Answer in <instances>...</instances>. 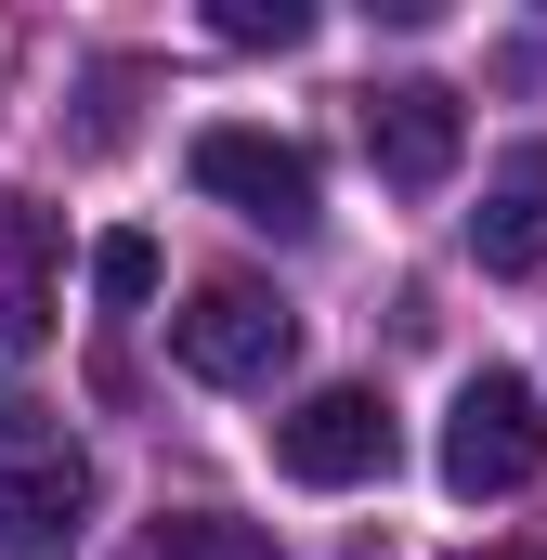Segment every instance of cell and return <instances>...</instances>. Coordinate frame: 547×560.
<instances>
[{"label":"cell","instance_id":"obj_1","mask_svg":"<svg viewBox=\"0 0 547 560\" xmlns=\"http://www.w3.org/2000/svg\"><path fill=\"white\" fill-rule=\"evenodd\" d=\"M92 456L39 392H0V560H79Z\"/></svg>","mask_w":547,"mask_h":560},{"label":"cell","instance_id":"obj_2","mask_svg":"<svg viewBox=\"0 0 547 560\" xmlns=\"http://www.w3.org/2000/svg\"><path fill=\"white\" fill-rule=\"evenodd\" d=\"M547 469V418H535V392L509 378V365H482L469 392H456V418H443V495H522Z\"/></svg>","mask_w":547,"mask_h":560},{"label":"cell","instance_id":"obj_3","mask_svg":"<svg viewBox=\"0 0 547 560\" xmlns=\"http://www.w3.org/2000/svg\"><path fill=\"white\" fill-rule=\"evenodd\" d=\"M287 339H300V313H287L274 287H248V275L196 287V300L170 313V352H183V378H209V392H248V378H274V365H287Z\"/></svg>","mask_w":547,"mask_h":560},{"label":"cell","instance_id":"obj_4","mask_svg":"<svg viewBox=\"0 0 547 560\" xmlns=\"http://www.w3.org/2000/svg\"><path fill=\"white\" fill-rule=\"evenodd\" d=\"M183 170H196V183H209V196H222L235 222H261V235H313V222H326V209H313V156H300L287 131H248V118H209Z\"/></svg>","mask_w":547,"mask_h":560},{"label":"cell","instance_id":"obj_5","mask_svg":"<svg viewBox=\"0 0 547 560\" xmlns=\"http://www.w3.org/2000/svg\"><path fill=\"white\" fill-rule=\"evenodd\" d=\"M274 469L287 482H313V495H352V482H379L392 469V405L379 392H313V405H287L274 418Z\"/></svg>","mask_w":547,"mask_h":560},{"label":"cell","instance_id":"obj_6","mask_svg":"<svg viewBox=\"0 0 547 560\" xmlns=\"http://www.w3.org/2000/svg\"><path fill=\"white\" fill-rule=\"evenodd\" d=\"M456 156H469V118H456L443 79H392V92L365 105V170H379L392 196H443Z\"/></svg>","mask_w":547,"mask_h":560},{"label":"cell","instance_id":"obj_7","mask_svg":"<svg viewBox=\"0 0 547 560\" xmlns=\"http://www.w3.org/2000/svg\"><path fill=\"white\" fill-rule=\"evenodd\" d=\"M469 248H482L496 275H535V261H547V143H509V156L482 170V209H469Z\"/></svg>","mask_w":547,"mask_h":560},{"label":"cell","instance_id":"obj_8","mask_svg":"<svg viewBox=\"0 0 547 560\" xmlns=\"http://www.w3.org/2000/svg\"><path fill=\"white\" fill-rule=\"evenodd\" d=\"M143 560H274L248 522H222V509H170L156 535H143Z\"/></svg>","mask_w":547,"mask_h":560},{"label":"cell","instance_id":"obj_9","mask_svg":"<svg viewBox=\"0 0 547 560\" xmlns=\"http://www.w3.org/2000/svg\"><path fill=\"white\" fill-rule=\"evenodd\" d=\"M209 39H235V52H300V39H313V0H209Z\"/></svg>","mask_w":547,"mask_h":560},{"label":"cell","instance_id":"obj_10","mask_svg":"<svg viewBox=\"0 0 547 560\" xmlns=\"http://www.w3.org/2000/svg\"><path fill=\"white\" fill-rule=\"evenodd\" d=\"M92 300H105V313H143V300H156V235H105V248H92Z\"/></svg>","mask_w":547,"mask_h":560}]
</instances>
